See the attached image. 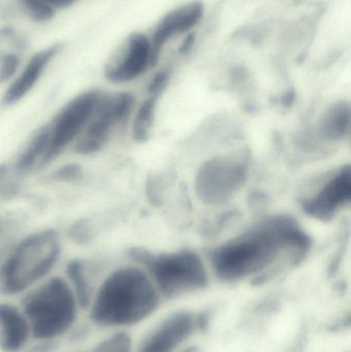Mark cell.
Returning <instances> with one entry per match:
<instances>
[{
    "label": "cell",
    "mask_w": 351,
    "mask_h": 352,
    "mask_svg": "<svg viewBox=\"0 0 351 352\" xmlns=\"http://www.w3.org/2000/svg\"><path fill=\"white\" fill-rule=\"evenodd\" d=\"M62 242L53 229L32 232L19 240L0 262V297L19 299L57 272Z\"/></svg>",
    "instance_id": "4"
},
{
    "label": "cell",
    "mask_w": 351,
    "mask_h": 352,
    "mask_svg": "<svg viewBox=\"0 0 351 352\" xmlns=\"http://www.w3.org/2000/svg\"><path fill=\"white\" fill-rule=\"evenodd\" d=\"M156 95L152 94L140 104H136L132 113L129 124H131L132 136L138 142L146 140L150 135L156 109Z\"/></svg>",
    "instance_id": "18"
},
{
    "label": "cell",
    "mask_w": 351,
    "mask_h": 352,
    "mask_svg": "<svg viewBox=\"0 0 351 352\" xmlns=\"http://www.w3.org/2000/svg\"><path fill=\"white\" fill-rule=\"evenodd\" d=\"M16 300L28 320L35 351H59L88 333L84 300L63 272L54 273Z\"/></svg>",
    "instance_id": "3"
},
{
    "label": "cell",
    "mask_w": 351,
    "mask_h": 352,
    "mask_svg": "<svg viewBox=\"0 0 351 352\" xmlns=\"http://www.w3.org/2000/svg\"><path fill=\"white\" fill-rule=\"evenodd\" d=\"M45 1L47 2L54 10L59 12L61 10H65L67 8H71L74 4L78 3L80 0H45Z\"/></svg>",
    "instance_id": "22"
},
{
    "label": "cell",
    "mask_w": 351,
    "mask_h": 352,
    "mask_svg": "<svg viewBox=\"0 0 351 352\" xmlns=\"http://www.w3.org/2000/svg\"><path fill=\"white\" fill-rule=\"evenodd\" d=\"M19 10L25 18L37 24H45L58 14L45 0H16Z\"/></svg>",
    "instance_id": "19"
},
{
    "label": "cell",
    "mask_w": 351,
    "mask_h": 352,
    "mask_svg": "<svg viewBox=\"0 0 351 352\" xmlns=\"http://www.w3.org/2000/svg\"><path fill=\"white\" fill-rule=\"evenodd\" d=\"M0 352H35L28 320L12 298L0 297Z\"/></svg>",
    "instance_id": "14"
},
{
    "label": "cell",
    "mask_w": 351,
    "mask_h": 352,
    "mask_svg": "<svg viewBox=\"0 0 351 352\" xmlns=\"http://www.w3.org/2000/svg\"><path fill=\"white\" fill-rule=\"evenodd\" d=\"M194 43H195V36L193 34L189 35L181 45V53H188L193 47Z\"/></svg>",
    "instance_id": "23"
},
{
    "label": "cell",
    "mask_w": 351,
    "mask_h": 352,
    "mask_svg": "<svg viewBox=\"0 0 351 352\" xmlns=\"http://www.w3.org/2000/svg\"><path fill=\"white\" fill-rule=\"evenodd\" d=\"M351 109L346 100H338L328 105L317 120V138L325 144L346 142L350 136Z\"/></svg>",
    "instance_id": "15"
},
{
    "label": "cell",
    "mask_w": 351,
    "mask_h": 352,
    "mask_svg": "<svg viewBox=\"0 0 351 352\" xmlns=\"http://www.w3.org/2000/svg\"><path fill=\"white\" fill-rule=\"evenodd\" d=\"M22 57L18 53L8 52L0 55V85H8L22 65Z\"/></svg>",
    "instance_id": "20"
},
{
    "label": "cell",
    "mask_w": 351,
    "mask_h": 352,
    "mask_svg": "<svg viewBox=\"0 0 351 352\" xmlns=\"http://www.w3.org/2000/svg\"><path fill=\"white\" fill-rule=\"evenodd\" d=\"M310 248V236L294 217L275 214L218 244L207 264L220 283H261L302 262Z\"/></svg>",
    "instance_id": "1"
},
{
    "label": "cell",
    "mask_w": 351,
    "mask_h": 352,
    "mask_svg": "<svg viewBox=\"0 0 351 352\" xmlns=\"http://www.w3.org/2000/svg\"><path fill=\"white\" fill-rule=\"evenodd\" d=\"M155 65L150 36L146 33L133 32L109 58L103 76L111 84L124 86L139 80Z\"/></svg>",
    "instance_id": "11"
},
{
    "label": "cell",
    "mask_w": 351,
    "mask_h": 352,
    "mask_svg": "<svg viewBox=\"0 0 351 352\" xmlns=\"http://www.w3.org/2000/svg\"><path fill=\"white\" fill-rule=\"evenodd\" d=\"M0 262H1V256H0Z\"/></svg>",
    "instance_id": "25"
},
{
    "label": "cell",
    "mask_w": 351,
    "mask_h": 352,
    "mask_svg": "<svg viewBox=\"0 0 351 352\" xmlns=\"http://www.w3.org/2000/svg\"><path fill=\"white\" fill-rule=\"evenodd\" d=\"M91 339H80L55 352H133V335L130 332H93Z\"/></svg>",
    "instance_id": "16"
},
{
    "label": "cell",
    "mask_w": 351,
    "mask_h": 352,
    "mask_svg": "<svg viewBox=\"0 0 351 352\" xmlns=\"http://www.w3.org/2000/svg\"><path fill=\"white\" fill-rule=\"evenodd\" d=\"M131 258L150 275L163 301L199 293L210 285V266L195 250H133Z\"/></svg>",
    "instance_id": "5"
},
{
    "label": "cell",
    "mask_w": 351,
    "mask_h": 352,
    "mask_svg": "<svg viewBox=\"0 0 351 352\" xmlns=\"http://www.w3.org/2000/svg\"><path fill=\"white\" fill-rule=\"evenodd\" d=\"M350 202V165L342 164L321 178L301 201V208L311 219L327 223L341 214Z\"/></svg>",
    "instance_id": "9"
},
{
    "label": "cell",
    "mask_w": 351,
    "mask_h": 352,
    "mask_svg": "<svg viewBox=\"0 0 351 352\" xmlns=\"http://www.w3.org/2000/svg\"><path fill=\"white\" fill-rule=\"evenodd\" d=\"M204 12L205 8L203 2L192 0L173 8L160 19L150 35H148L156 64L158 63L163 47L174 37L193 30L201 22Z\"/></svg>",
    "instance_id": "13"
},
{
    "label": "cell",
    "mask_w": 351,
    "mask_h": 352,
    "mask_svg": "<svg viewBox=\"0 0 351 352\" xmlns=\"http://www.w3.org/2000/svg\"><path fill=\"white\" fill-rule=\"evenodd\" d=\"M47 152V133L45 124L29 138L16 157L14 167L20 173H29L45 166Z\"/></svg>",
    "instance_id": "17"
},
{
    "label": "cell",
    "mask_w": 351,
    "mask_h": 352,
    "mask_svg": "<svg viewBox=\"0 0 351 352\" xmlns=\"http://www.w3.org/2000/svg\"><path fill=\"white\" fill-rule=\"evenodd\" d=\"M102 93V89L98 88L82 91L64 103L45 124L47 133L45 165L71 150L90 121Z\"/></svg>",
    "instance_id": "8"
},
{
    "label": "cell",
    "mask_w": 351,
    "mask_h": 352,
    "mask_svg": "<svg viewBox=\"0 0 351 352\" xmlns=\"http://www.w3.org/2000/svg\"><path fill=\"white\" fill-rule=\"evenodd\" d=\"M179 352H198L197 347L191 346V345H188V346L183 347V349H181Z\"/></svg>",
    "instance_id": "24"
},
{
    "label": "cell",
    "mask_w": 351,
    "mask_h": 352,
    "mask_svg": "<svg viewBox=\"0 0 351 352\" xmlns=\"http://www.w3.org/2000/svg\"><path fill=\"white\" fill-rule=\"evenodd\" d=\"M204 322L203 314L187 309L171 312L135 340L133 352H179L203 330Z\"/></svg>",
    "instance_id": "10"
},
{
    "label": "cell",
    "mask_w": 351,
    "mask_h": 352,
    "mask_svg": "<svg viewBox=\"0 0 351 352\" xmlns=\"http://www.w3.org/2000/svg\"><path fill=\"white\" fill-rule=\"evenodd\" d=\"M64 50L62 43H52L35 52L21 65L12 80L4 89L2 103L12 107L24 100L43 80L49 66L61 55Z\"/></svg>",
    "instance_id": "12"
},
{
    "label": "cell",
    "mask_w": 351,
    "mask_h": 352,
    "mask_svg": "<svg viewBox=\"0 0 351 352\" xmlns=\"http://www.w3.org/2000/svg\"><path fill=\"white\" fill-rule=\"evenodd\" d=\"M82 175V169L78 165H67V166L60 168L55 176L62 182H74Z\"/></svg>",
    "instance_id": "21"
},
{
    "label": "cell",
    "mask_w": 351,
    "mask_h": 352,
    "mask_svg": "<svg viewBox=\"0 0 351 352\" xmlns=\"http://www.w3.org/2000/svg\"><path fill=\"white\" fill-rule=\"evenodd\" d=\"M162 297L144 267L131 260L101 273L86 301L93 332H130L150 320Z\"/></svg>",
    "instance_id": "2"
},
{
    "label": "cell",
    "mask_w": 351,
    "mask_h": 352,
    "mask_svg": "<svg viewBox=\"0 0 351 352\" xmlns=\"http://www.w3.org/2000/svg\"><path fill=\"white\" fill-rule=\"evenodd\" d=\"M249 175V163L245 155H218L202 163L194 178V190L202 204L223 206L236 198Z\"/></svg>",
    "instance_id": "6"
},
{
    "label": "cell",
    "mask_w": 351,
    "mask_h": 352,
    "mask_svg": "<svg viewBox=\"0 0 351 352\" xmlns=\"http://www.w3.org/2000/svg\"><path fill=\"white\" fill-rule=\"evenodd\" d=\"M136 104L132 93L103 90L90 121L71 150L84 157L104 150L113 136L130 123Z\"/></svg>",
    "instance_id": "7"
}]
</instances>
